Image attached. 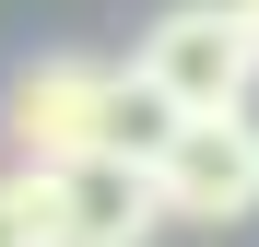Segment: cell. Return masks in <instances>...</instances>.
Returning a JSON list of instances; mask_svg holds the SVG:
<instances>
[{
	"label": "cell",
	"mask_w": 259,
	"mask_h": 247,
	"mask_svg": "<svg viewBox=\"0 0 259 247\" xmlns=\"http://www.w3.org/2000/svg\"><path fill=\"white\" fill-rule=\"evenodd\" d=\"M130 71L177 118H247V94H259V24H247V0H165L142 24V59Z\"/></svg>",
	"instance_id": "cell-1"
},
{
	"label": "cell",
	"mask_w": 259,
	"mask_h": 247,
	"mask_svg": "<svg viewBox=\"0 0 259 247\" xmlns=\"http://www.w3.org/2000/svg\"><path fill=\"white\" fill-rule=\"evenodd\" d=\"M177 130H189V118L165 106L142 71H118V82H106V153H130V165H165V141H177Z\"/></svg>",
	"instance_id": "cell-5"
},
{
	"label": "cell",
	"mask_w": 259,
	"mask_h": 247,
	"mask_svg": "<svg viewBox=\"0 0 259 247\" xmlns=\"http://www.w3.org/2000/svg\"><path fill=\"white\" fill-rule=\"evenodd\" d=\"M247 24H259V0H247Z\"/></svg>",
	"instance_id": "cell-7"
},
{
	"label": "cell",
	"mask_w": 259,
	"mask_h": 247,
	"mask_svg": "<svg viewBox=\"0 0 259 247\" xmlns=\"http://www.w3.org/2000/svg\"><path fill=\"white\" fill-rule=\"evenodd\" d=\"M106 59H24L12 94H0V141H12L24 165H82L106 153Z\"/></svg>",
	"instance_id": "cell-2"
},
{
	"label": "cell",
	"mask_w": 259,
	"mask_h": 247,
	"mask_svg": "<svg viewBox=\"0 0 259 247\" xmlns=\"http://www.w3.org/2000/svg\"><path fill=\"white\" fill-rule=\"evenodd\" d=\"M153 188H165V224H200V235L247 224L259 212V118H189L165 141Z\"/></svg>",
	"instance_id": "cell-3"
},
{
	"label": "cell",
	"mask_w": 259,
	"mask_h": 247,
	"mask_svg": "<svg viewBox=\"0 0 259 247\" xmlns=\"http://www.w3.org/2000/svg\"><path fill=\"white\" fill-rule=\"evenodd\" d=\"M48 235H59V247H153V235H165L153 165H130V153L48 165Z\"/></svg>",
	"instance_id": "cell-4"
},
{
	"label": "cell",
	"mask_w": 259,
	"mask_h": 247,
	"mask_svg": "<svg viewBox=\"0 0 259 247\" xmlns=\"http://www.w3.org/2000/svg\"><path fill=\"white\" fill-rule=\"evenodd\" d=\"M0 247H59L48 235V165H12L0 177Z\"/></svg>",
	"instance_id": "cell-6"
}]
</instances>
